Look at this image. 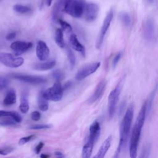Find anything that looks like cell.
I'll return each instance as SVG.
<instances>
[{
    "mask_svg": "<svg viewBox=\"0 0 158 158\" xmlns=\"http://www.w3.org/2000/svg\"><path fill=\"white\" fill-rule=\"evenodd\" d=\"M147 113V101H145L139 110V112L136 119L130 139V156L132 158L137 156V150L138 143L141 136V130L145 121Z\"/></svg>",
    "mask_w": 158,
    "mask_h": 158,
    "instance_id": "1",
    "label": "cell"
},
{
    "mask_svg": "<svg viewBox=\"0 0 158 158\" xmlns=\"http://www.w3.org/2000/svg\"><path fill=\"white\" fill-rule=\"evenodd\" d=\"M134 108L133 105H130L127 109L125 115L122 120L120 130V141L114 157H118L122 151L127 146L130 129L133 118Z\"/></svg>",
    "mask_w": 158,
    "mask_h": 158,
    "instance_id": "2",
    "label": "cell"
},
{
    "mask_svg": "<svg viewBox=\"0 0 158 158\" xmlns=\"http://www.w3.org/2000/svg\"><path fill=\"white\" fill-rule=\"evenodd\" d=\"M85 2L83 0H66L64 12L75 18H80L84 14Z\"/></svg>",
    "mask_w": 158,
    "mask_h": 158,
    "instance_id": "3",
    "label": "cell"
},
{
    "mask_svg": "<svg viewBox=\"0 0 158 158\" xmlns=\"http://www.w3.org/2000/svg\"><path fill=\"white\" fill-rule=\"evenodd\" d=\"M122 90V81H120L116 87L112 90L108 97V115L112 118L115 112L117 104Z\"/></svg>",
    "mask_w": 158,
    "mask_h": 158,
    "instance_id": "4",
    "label": "cell"
},
{
    "mask_svg": "<svg viewBox=\"0 0 158 158\" xmlns=\"http://www.w3.org/2000/svg\"><path fill=\"white\" fill-rule=\"evenodd\" d=\"M63 88L60 81H56L54 84L43 93V96L48 101H59L63 96Z\"/></svg>",
    "mask_w": 158,
    "mask_h": 158,
    "instance_id": "5",
    "label": "cell"
},
{
    "mask_svg": "<svg viewBox=\"0 0 158 158\" xmlns=\"http://www.w3.org/2000/svg\"><path fill=\"white\" fill-rule=\"evenodd\" d=\"M0 62L8 67L17 68L23 65L24 59L10 53L0 52Z\"/></svg>",
    "mask_w": 158,
    "mask_h": 158,
    "instance_id": "6",
    "label": "cell"
},
{
    "mask_svg": "<svg viewBox=\"0 0 158 158\" xmlns=\"http://www.w3.org/2000/svg\"><path fill=\"white\" fill-rule=\"evenodd\" d=\"M113 15H114V12L112 9H110L107 14V15L103 21L102 25L101 27L100 32L99 33V35H98V37L97 39V41H96V44L97 49H99L101 48V46H102L105 35L110 27L111 21L113 18Z\"/></svg>",
    "mask_w": 158,
    "mask_h": 158,
    "instance_id": "7",
    "label": "cell"
},
{
    "mask_svg": "<svg viewBox=\"0 0 158 158\" xmlns=\"http://www.w3.org/2000/svg\"><path fill=\"white\" fill-rule=\"evenodd\" d=\"M100 62H96L83 66L76 73L75 79L78 81L83 80L89 75L94 73L100 67Z\"/></svg>",
    "mask_w": 158,
    "mask_h": 158,
    "instance_id": "8",
    "label": "cell"
},
{
    "mask_svg": "<svg viewBox=\"0 0 158 158\" xmlns=\"http://www.w3.org/2000/svg\"><path fill=\"white\" fill-rule=\"evenodd\" d=\"M11 77L25 83L34 84V85L44 83L47 81V80L44 77H40V76L31 75L14 73L11 75Z\"/></svg>",
    "mask_w": 158,
    "mask_h": 158,
    "instance_id": "9",
    "label": "cell"
},
{
    "mask_svg": "<svg viewBox=\"0 0 158 158\" xmlns=\"http://www.w3.org/2000/svg\"><path fill=\"white\" fill-rule=\"evenodd\" d=\"M99 10V6L96 3L89 2L86 4L84 11L85 20L89 22L95 20L98 15Z\"/></svg>",
    "mask_w": 158,
    "mask_h": 158,
    "instance_id": "10",
    "label": "cell"
},
{
    "mask_svg": "<svg viewBox=\"0 0 158 158\" xmlns=\"http://www.w3.org/2000/svg\"><path fill=\"white\" fill-rule=\"evenodd\" d=\"M143 33L145 39L148 41H152L154 40L156 30L154 22L152 19L149 18L144 22L143 27Z\"/></svg>",
    "mask_w": 158,
    "mask_h": 158,
    "instance_id": "11",
    "label": "cell"
},
{
    "mask_svg": "<svg viewBox=\"0 0 158 158\" xmlns=\"http://www.w3.org/2000/svg\"><path fill=\"white\" fill-rule=\"evenodd\" d=\"M50 51L46 43L41 40L37 43L36 48V54L38 59L41 61L46 60L49 56Z\"/></svg>",
    "mask_w": 158,
    "mask_h": 158,
    "instance_id": "12",
    "label": "cell"
},
{
    "mask_svg": "<svg viewBox=\"0 0 158 158\" xmlns=\"http://www.w3.org/2000/svg\"><path fill=\"white\" fill-rule=\"evenodd\" d=\"M33 46L31 42H25L22 41H16L10 44V48L15 52V55H20L22 53L29 50Z\"/></svg>",
    "mask_w": 158,
    "mask_h": 158,
    "instance_id": "13",
    "label": "cell"
},
{
    "mask_svg": "<svg viewBox=\"0 0 158 158\" xmlns=\"http://www.w3.org/2000/svg\"><path fill=\"white\" fill-rule=\"evenodd\" d=\"M106 85H107V81L104 79L101 80L98 83L93 94L88 99V103L92 104L101 98V97L102 96L105 91Z\"/></svg>",
    "mask_w": 158,
    "mask_h": 158,
    "instance_id": "14",
    "label": "cell"
},
{
    "mask_svg": "<svg viewBox=\"0 0 158 158\" xmlns=\"http://www.w3.org/2000/svg\"><path fill=\"white\" fill-rule=\"evenodd\" d=\"M66 0H58L54 4L52 10V17L54 21L58 22L61 19L62 13L64 12V7Z\"/></svg>",
    "mask_w": 158,
    "mask_h": 158,
    "instance_id": "15",
    "label": "cell"
},
{
    "mask_svg": "<svg viewBox=\"0 0 158 158\" xmlns=\"http://www.w3.org/2000/svg\"><path fill=\"white\" fill-rule=\"evenodd\" d=\"M69 44L70 47L74 50L80 52L83 56H85V49L78 41L77 36L75 34H72L69 38Z\"/></svg>",
    "mask_w": 158,
    "mask_h": 158,
    "instance_id": "16",
    "label": "cell"
},
{
    "mask_svg": "<svg viewBox=\"0 0 158 158\" xmlns=\"http://www.w3.org/2000/svg\"><path fill=\"white\" fill-rule=\"evenodd\" d=\"M101 127L100 124L98 121H94L89 127V135L88 139L96 141L100 135Z\"/></svg>",
    "mask_w": 158,
    "mask_h": 158,
    "instance_id": "17",
    "label": "cell"
},
{
    "mask_svg": "<svg viewBox=\"0 0 158 158\" xmlns=\"http://www.w3.org/2000/svg\"><path fill=\"white\" fill-rule=\"evenodd\" d=\"M111 142H112V136H108L104 141L102 143V145L101 146L99 149L98 150L97 154L94 156V157L97 158H102L105 156L106 154L107 151L110 147L111 145Z\"/></svg>",
    "mask_w": 158,
    "mask_h": 158,
    "instance_id": "18",
    "label": "cell"
},
{
    "mask_svg": "<svg viewBox=\"0 0 158 158\" xmlns=\"http://www.w3.org/2000/svg\"><path fill=\"white\" fill-rule=\"evenodd\" d=\"M56 62L55 60H50L47 62H42V63H38L34 65L33 68L37 70L40 71H44V70H48L50 69H52L55 65H56Z\"/></svg>",
    "mask_w": 158,
    "mask_h": 158,
    "instance_id": "19",
    "label": "cell"
},
{
    "mask_svg": "<svg viewBox=\"0 0 158 158\" xmlns=\"http://www.w3.org/2000/svg\"><path fill=\"white\" fill-rule=\"evenodd\" d=\"M94 141L88 139V141L83 146L82 149V157L83 158H89L91 156Z\"/></svg>",
    "mask_w": 158,
    "mask_h": 158,
    "instance_id": "20",
    "label": "cell"
},
{
    "mask_svg": "<svg viewBox=\"0 0 158 158\" xmlns=\"http://www.w3.org/2000/svg\"><path fill=\"white\" fill-rule=\"evenodd\" d=\"M16 99L17 97L15 90L14 89H10L4 98L3 104L6 106L13 105L16 102Z\"/></svg>",
    "mask_w": 158,
    "mask_h": 158,
    "instance_id": "21",
    "label": "cell"
},
{
    "mask_svg": "<svg viewBox=\"0 0 158 158\" xmlns=\"http://www.w3.org/2000/svg\"><path fill=\"white\" fill-rule=\"evenodd\" d=\"M10 117L16 123H20L22 120L20 115L15 111H6L0 110V117Z\"/></svg>",
    "mask_w": 158,
    "mask_h": 158,
    "instance_id": "22",
    "label": "cell"
},
{
    "mask_svg": "<svg viewBox=\"0 0 158 158\" xmlns=\"http://www.w3.org/2000/svg\"><path fill=\"white\" fill-rule=\"evenodd\" d=\"M55 42L56 44L61 48H63L65 47V44L64 40V35H63V30L62 28H57L55 31Z\"/></svg>",
    "mask_w": 158,
    "mask_h": 158,
    "instance_id": "23",
    "label": "cell"
},
{
    "mask_svg": "<svg viewBox=\"0 0 158 158\" xmlns=\"http://www.w3.org/2000/svg\"><path fill=\"white\" fill-rule=\"evenodd\" d=\"M19 109L20 111L23 114H26L27 112H28L29 110V104H28V98L27 95L25 94H23V95H22L21 96Z\"/></svg>",
    "mask_w": 158,
    "mask_h": 158,
    "instance_id": "24",
    "label": "cell"
},
{
    "mask_svg": "<svg viewBox=\"0 0 158 158\" xmlns=\"http://www.w3.org/2000/svg\"><path fill=\"white\" fill-rule=\"evenodd\" d=\"M47 100L43 95V93H40L38 98V105L40 109L42 111H46L48 109L49 104Z\"/></svg>",
    "mask_w": 158,
    "mask_h": 158,
    "instance_id": "25",
    "label": "cell"
},
{
    "mask_svg": "<svg viewBox=\"0 0 158 158\" xmlns=\"http://www.w3.org/2000/svg\"><path fill=\"white\" fill-rule=\"evenodd\" d=\"M13 10L20 14H25L30 12L31 9L28 6L22 5V4H15L13 6Z\"/></svg>",
    "mask_w": 158,
    "mask_h": 158,
    "instance_id": "26",
    "label": "cell"
},
{
    "mask_svg": "<svg viewBox=\"0 0 158 158\" xmlns=\"http://www.w3.org/2000/svg\"><path fill=\"white\" fill-rule=\"evenodd\" d=\"M120 19L123 24L126 27H130L131 23V19L130 15L126 12H122L120 14Z\"/></svg>",
    "mask_w": 158,
    "mask_h": 158,
    "instance_id": "27",
    "label": "cell"
},
{
    "mask_svg": "<svg viewBox=\"0 0 158 158\" xmlns=\"http://www.w3.org/2000/svg\"><path fill=\"white\" fill-rule=\"evenodd\" d=\"M67 57L69 59V64L70 65V68L72 69L75 66V61H76L75 54L73 52V51L69 48L67 49Z\"/></svg>",
    "mask_w": 158,
    "mask_h": 158,
    "instance_id": "28",
    "label": "cell"
},
{
    "mask_svg": "<svg viewBox=\"0 0 158 158\" xmlns=\"http://www.w3.org/2000/svg\"><path fill=\"white\" fill-rule=\"evenodd\" d=\"M52 77L56 80V81H60L62 80H63L65 77V75L64 73L59 70V69H57L54 70L52 72Z\"/></svg>",
    "mask_w": 158,
    "mask_h": 158,
    "instance_id": "29",
    "label": "cell"
},
{
    "mask_svg": "<svg viewBox=\"0 0 158 158\" xmlns=\"http://www.w3.org/2000/svg\"><path fill=\"white\" fill-rule=\"evenodd\" d=\"M58 22H59V24L60 25L61 28H62V30L63 31H66V32H68V33L72 31V28L71 25H70L69 23H67V22L63 20L62 19H59V21H58Z\"/></svg>",
    "mask_w": 158,
    "mask_h": 158,
    "instance_id": "30",
    "label": "cell"
},
{
    "mask_svg": "<svg viewBox=\"0 0 158 158\" xmlns=\"http://www.w3.org/2000/svg\"><path fill=\"white\" fill-rule=\"evenodd\" d=\"M34 136H35L33 135H29L27 136L21 138L19 141V144L21 146V145H23V144H26L27 143L30 141L31 139H32L34 138Z\"/></svg>",
    "mask_w": 158,
    "mask_h": 158,
    "instance_id": "31",
    "label": "cell"
},
{
    "mask_svg": "<svg viewBox=\"0 0 158 158\" xmlns=\"http://www.w3.org/2000/svg\"><path fill=\"white\" fill-rule=\"evenodd\" d=\"M9 84V81L4 77H0V91L6 88Z\"/></svg>",
    "mask_w": 158,
    "mask_h": 158,
    "instance_id": "32",
    "label": "cell"
},
{
    "mask_svg": "<svg viewBox=\"0 0 158 158\" xmlns=\"http://www.w3.org/2000/svg\"><path fill=\"white\" fill-rule=\"evenodd\" d=\"M122 52H118V53H117L115 54V56H114L113 60H112V67L114 68L115 67V66L117 65L118 62H119L121 57H122Z\"/></svg>",
    "mask_w": 158,
    "mask_h": 158,
    "instance_id": "33",
    "label": "cell"
},
{
    "mask_svg": "<svg viewBox=\"0 0 158 158\" xmlns=\"http://www.w3.org/2000/svg\"><path fill=\"white\" fill-rule=\"evenodd\" d=\"M52 126L51 125H47V124H41V125H35L33 126H31L30 128L33 130H41V129H48L50 128Z\"/></svg>",
    "mask_w": 158,
    "mask_h": 158,
    "instance_id": "34",
    "label": "cell"
},
{
    "mask_svg": "<svg viewBox=\"0 0 158 158\" xmlns=\"http://www.w3.org/2000/svg\"><path fill=\"white\" fill-rule=\"evenodd\" d=\"M31 118L33 121H38L41 118V114L38 111H33L31 114Z\"/></svg>",
    "mask_w": 158,
    "mask_h": 158,
    "instance_id": "35",
    "label": "cell"
},
{
    "mask_svg": "<svg viewBox=\"0 0 158 158\" xmlns=\"http://www.w3.org/2000/svg\"><path fill=\"white\" fill-rule=\"evenodd\" d=\"M13 151L12 148H6L4 149H0V154L1 155H7L11 152Z\"/></svg>",
    "mask_w": 158,
    "mask_h": 158,
    "instance_id": "36",
    "label": "cell"
},
{
    "mask_svg": "<svg viewBox=\"0 0 158 158\" xmlns=\"http://www.w3.org/2000/svg\"><path fill=\"white\" fill-rule=\"evenodd\" d=\"M44 143H43V142H40L39 143V144L36 146V148H35V152H36V154H39L40 152V151H41V149H42V148H43V146H44Z\"/></svg>",
    "mask_w": 158,
    "mask_h": 158,
    "instance_id": "37",
    "label": "cell"
},
{
    "mask_svg": "<svg viewBox=\"0 0 158 158\" xmlns=\"http://www.w3.org/2000/svg\"><path fill=\"white\" fill-rule=\"evenodd\" d=\"M16 36V33L15 32H10L9 33H8L6 37L7 40H12L13 39H14Z\"/></svg>",
    "mask_w": 158,
    "mask_h": 158,
    "instance_id": "38",
    "label": "cell"
},
{
    "mask_svg": "<svg viewBox=\"0 0 158 158\" xmlns=\"http://www.w3.org/2000/svg\"><path fill=\"white\" fill-rule=\"evenodd\" d=\"M149 149L148 147H146L143 149V152L142 153L143 155L141 157H147L149 156Z\"/></svg>",
    "mask_w": 158,
    "mask_h": 158,
    "instance_id": "39",
    "label": "cell"
},
{
    "mask_svg": "<svg viewBox=\"0 0 158 158\" xmlns=\"http://www.w3.org/2000/svg\"><path fill=\"white\" fill-rule=\"evenodd\" d=\"M14 123L12 122V121H10L9 120H8L7 121L6 120L4 122H2L1 125H14Z\"/></svg>",
    "mask_w": 158,
    "mask_h": 158,
    "instance_id": "40",
    "label": "cell"
},
{
    "mask_svg": "<svg viewBox=\"0 0 158 158\" xmlns=\"http://www.w3.org/2000/svg\"><path fill=\"white\" fill-rule=\"evenodd\" d=\"M71 85V82L70 81H68L67 83H66L63 88V89H67Z\"/></svg>",
    "mask_w": 158,
    "mask_h": 158,
    "instance_id": "41",
    "label": "cell"
},
{
    "mask_svg": "<svg viewBox=\"0 0 158 158\" xmlns=\"http://www.w3.org/2000/svg\"><path fill=\"white\" fill-rule=\"evenodd\" d=\"M53 0H45V2H46V4L48 6H50L52 4V2Z\"/></svg>",
    "mask_w": 158,
    "mask_h": 158,
    "instance_id": "42",
    "label": "cell"
},
{
    "mask_svg": "<svg viewBox=\"0 0 158 158\" xmlns=\"http://www.w3.org/2000/svg\"><path fill=\"white\" fill-rule=\"evenodd\" d=\"M55 155L57 157H64L62 153L60 152H55Z\"/></svg>",
    "mask_w": 158,
    "mask_h": 158,
    "instance_id": "43",
    "label": "cell"
},
{
    "mask_svg": "<svg viewBox=\"0 0 158 158\" xmlns=\"http://www.w3.org/2000/svg\"><path fill=\"white\" fill-rule=\"evenodd\" d=\"M49 157V155H47V154H43L41 155V157H42V158H47Z\"/></svg>",
    "mask_w": 158,
    "mask_h": 158,
    "instance_id": "44",
    "label": "cell"
},
{
    "mask_svg": "<svg viewBox=\"0 0 158 158\" xmlns=\"http://www.w3.org/2000/svg\"><path fill=\"white\" fill-rule=\"evenodd\" d=\"M149 1H152V0H149Z\"/></svg>",
    "mask_w": 158,
    "mask_h": 158,
    "instance_id": "45",
    "label": "cell"
},
{
    "mask_svg": "<svg viewBox=\"0 0 158 158\" xmlns=\"http://www.w3.org/2000/svg\"><path fill=\"white\" fill-rule=\"evenodd\" d=\"M1 1V0H0V1Z\"/></svg>",
    "mask_w": 158,
    "mask_h": 158,
    "instance_id": "46",
    "label": "cell"
}]
</instances>
